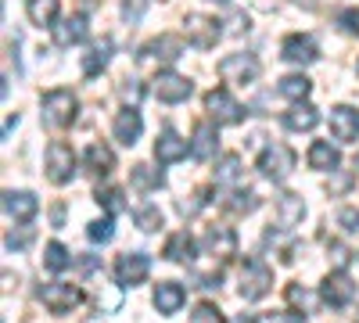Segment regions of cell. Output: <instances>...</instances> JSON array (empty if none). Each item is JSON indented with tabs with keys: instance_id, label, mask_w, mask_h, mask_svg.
Segmentation results:
<instances>
[{
	"instance_id": "cell-1",
	"label": "cell",
	"mask_w": 359,
	"mask_h": 323,
	"mask_svg": "<svg viewBox=\"0 0 359 323\" xmlns=\"http://www.w3.org/2000/svg\"><path fill=\"white\" fill-rule=\"evenodd\" d=\"M76 108H79V101H76L72 90H65V86L47 90L43 94V123L54 126V130H65V126L76 123Z\"/></svg>"
},
{
	"instance_id": "cell-2",
	"label": "cell",
	"mask_w": 359,
	"mask_h": 323,
	"mask_svg": "<svg viewBox=\"0 0 359 323\" xmlns=\"http://www.w3.org/2000/svg\"><path fill=\"white\" fill-rule=\"evenodd\" d=\"M184 50H187L184 36H176V33H162L158 40L144 43V50H140V69L151 72L155 65H169V62H176V57H184Z\"/></svg>"
},
{
	"instance_id": "cell-3",
	"label": "cell",
	"mask_w": 359,
	"mask_h": 323,
	"mask_svg": "<svg viewBox=\"0 0 359 323\" xmlns=\"http://www.w3.org/2000/svg\"><path fill=\"white\" fill-rule=\"evenodd\" d=\"M269 287H273V270H269L262 259H245V266H241V298L259 302Z\"/></svg>"
},
{
	"instance_id": "cell-4",
	"label": "cell",
	"mask_w": 359,
	"mask_h": 323,
	"mask_svg": "<svg viewBox=\"0 0 359 323\" xmlns=\"http://www.w3.org/2000/svg\"><path fill=\"white\" fill-rule=\"evenodd\" d=\"M219 79L233 83V86H248V83L259 79V62L252 54H230L219 62Z\"/></svg>"
},
{
	"instance_id": "cell-5",
	"label": "cell",
	"mask_w": 359,
	"mask_h": 323,
	"mask_svg": "<svg viewBox=\"0 0 359 323\" xmlns=\"http://www.w3.org/2000/svg\"><path fill=\"white\" fill-rule=\"evenodd\" d=\"M72 172H76L72 148H69V144H62V140H54L50 148H47V176H50V184H57V187L69 184Z\"/></svg>"
},
{
	"instance_id": "cell-6",
	"label": "cell",
	"mask_w": 359,
	"mask_h": 323,
	"mask_svg": "<svg viewBox=\"0 0 359 323\" xmlns=\"http://www.w3.org/2000/svg\"><path fill=\"white\" fill-rule=\"evenodd\" d=\"M205 108H208V115H212L216 123H223V126H237V123L245 119V108L237 104V101L223 90V86H219V90H208Z\"/></svg>"
},
{
	"instance_id": "cell-7",
	"label": "cell",
	"mask_w": 359,
	"mask_h": 323,
	"mask_svg": "<svg viewBox=\"0 0 359 323\" xmlns=\"http://www.w3.org/2000/svg\"><path fill=\"white\" fill-rule=\"evenodd\" d=\"M259 169H262V176H269V180H287L291 169H294V151L284 148V144H273V148H266L259 155Z\"/></svg>"
},
{
	"instance_id": "cell-8",
	"label": "cell",
	"mask_w": 359,
	"mask_h": 323,
	"mask_svg": "<svg viewBox=\"0 0 359 323\" xmlns=\"http://www.w3.org/2000/svg\"><path fill=\"white\" fill-rule=\"evenodd\" d=\"M40 302L50 312H72V305L83 302V291L72 284H47V287H40Z\"/></svg>"
},
{
	"instance_id": "cell-9",
	"label": "cell",
	"mask_w": 359,
	"mask_h": 323,
	"mask_svg": "<svg viewBox=\"0 0 359 323\" xmlns=\"http://www.w3.org/2000/svg\"><path fill=\"white\" fill-rule=\"evenodd\" d=\"M184 25H187V40H191L194 47H201V50L216 47V40L223 36L219 22H216V18H208V15H187Z\"/></svg>"
},
{
	"instance_id": "cell-10",
	"label": "cell",
	"mask_w": 359,
	"mask_h": 323,
	"mask_svg": "<svg viewBox=\"0 0 359 323\" xmlns=\"http://www.w3.org/2000/svg\"><path fill=\"white\" fill-rule=\"evenodd\" d=\"M352 295H355V284H352V277L348 273H331L323 280V287H320V298L331 305V309H341V305H348L352 302Z\"/></svg>"
},
{
	"instance_id": "cell-11",
	"label": "cell",
	"mask_w": 359,
	"mask_h": 323,
	"mask_svg": "<svg viewBox=\"0 0 359 323\" xmlns=\"http://www.w3.org/2000/svg\"><path fill=\"white\" fill-rule=\"evenodd\" d=\"M155 97L165 101V104H180V101H187L191 97V83L184 76H176V72H158L155 76Z\"/></svg>"
},
{
	"instance_id": "cell-12",
	"label": "cell",
	"mask_w": 359,
	"mask_h": 323,
	"mask_svg": "<svg viewBox=\"0 0 359 323\" xmlns=\"http://www.w3.org/2000/svg\"><path fill=\"white\" fill-rule=\"evenodd\" d=\"M147 270H151V262H147V255H140V252H133V255L126 252V255H118V262H115V277H118L123 287L144 284Z\"/></svg>"
},
{
	"instance_id": "cell-13",
	"label": "cell",
	"mask_w": 359,
	"mask_h": 323,
	"mask_svg": "<svg viewBox=\"0 0 359 323\" xmlns=\"http://www.w3.org/2000/svg\"><path fill=\"white\" fill-rule=\"evenodd\" d=\"M280 50H284V62H291V65H309V62H316V57H320L316 40L313 36H302V33H291Z\"/></svg>"
},
{
	"instance_id": "cell-14",
	"label": "cell",
	"mask_w": 359,
	"mask_h": 323,
	"mask_svg": "<svg viewBox=\"0 0 359 323\" xmlns=\"http://www.w3.org/2000/svg\"><path fill=\"white\" fill-rule=\"evenodd\" d=\"M331 133H334V140L352 144V140L359 137V111H355V108H348V104L331 108Z\"/></svg>"
},
{
	"instance_id": "cell-15",
	"label": "cell",
	"mask_w": 359,
	"mask_h": 323,
	"mask_svg": "<svg viewBox=\"0 0 359 323\" xmlns=\"http://www.w3.org/2000/svg\"><path fill=\"white\" fill-rule=\"evenodd\" d=\"M4 212L11 219H18V223H29L40 212V201H36V194H29V191H8L4 194Z\"/></svg>"
},
{
	"instance_id": "cell-16",
	"label": "cell",
	"mask_w": 359,
	"mask_h": 323,
	"mask_svg": "<svg viewBox=\"0 0 359 323\" xmlns=\"http://www.w3.org/2000/svg\"><path fill=\"white\" fill-rule=\"evenodd\" d=\"M187 302V291L180 287L176 280H162L158 287H155V309L162 312V316H172V312H180V305Z\"/></svg>"
},
{
	"instance_id": "cell-17",
	"label": "cell",
	"mask_w": 359,
	"mask_h": 323,
	"mask_svg": "<svg viewBox=\"0 0 359 323\" xmlns=\"http://www.w3.org/2000/svg\"><path fill=\"white\" fill-rule=\"evenodd\" d=\"M115 140L118 144H126V148H133L137 144V137H140V130H144V119H140V111L137 108H126V111H118L115 115Z\"/></svg>"
},
{
	"instance_id": "cell-18",
	"label": "cell",
	"mask_w": 359,
	"mask_h": 323,
	"mask_svg": "<svg viewBox=\"0 0 359 323\" xmlns=\"http://www.w3.org/2000/svg\"><path fill=\"white\" fill-rule=\"evenodd\" d=\"M205 248L212 255H219V259H230V255H237V233L230 226H208Z\"/></svg>"
},
{
	"instance_id": "cell-19",
	"label": "cell",
	"mask_w": 359,
	"mask_h": 323,
	"mask_svg": "<svg viewBox=\"0 0 359 323\" xmlns=\"http://www.w3.org/2000/svg\"><path fill=\"white\" fill-rule=\"evenodd\" d=\"M302 216H306V201L298 198V194H280L277 198V226L280 230L298 226V223H302Z\"/></svg>"
},
{
	"instance_id": "cell-20",
	"label": "cell",
	"mask_w": 359,
	"mask_h": 323,
	"mask_svg": "<svg viewBox=\"0 0 359 323\" xmlns=\"http://www.w3.org/2000/svg\"><path fill=\"white\" fill-rule=\"evenodd\" d=\"M191 148H187V140H180L172 130H165L158 140H155V158H158V165H172V162H180Z\"/></svg>"
},
{
	"instance_id": "cell-21",
	"label": "cell",
	"mask_w": 359,
	"mask_h": 323,
	"mask_svg": "<svg viewBox=\"0 0 359 323\" xmlns=\"http://www.w3.org/2000/svg\"><path fill=\"white\" fill-rule=\"evenodd\" d=\"M79 40H86V18H83V15L62 18V22L54 25V43H57V47H72V43H79Z\"/></svg>"
},
{
	"instance_id": "cell-22",
	"label": "cell",
	"mask_w": 359,
	"mask_h": 323,
	"mask_svg": "<svg viewBox=\"0 0 359 323\" xmlns=\"http://www.w3.org/2000/svg\"><path fill=\"white\" fill-rule=\"evenodd\" d=\"M216 126L212 123H198L194 126V144H191V155L198 158V162H208L216 155Z\"/></svg>"
},
{
	"instance_id": "cell-23",
	"label": "cell",
	"mask_w": 359,
	"mask_h": 323,
	"mask_svg": "<svg viewBox=\"0 0 359 323\" xmlns=\"http://www.w3.org/2000/svg\"><path fill=\"white\" fill-rule=\"evenodd\" d=\"M57 11H62V0H25V15L33 25H54Z\"/></svg>"
},
{
	"instance_id": "cell-24",
	"label": "cell",
	"mask_w": 359,
	"mask_h": 323,
	"mask_svg": "<svg viewBox=\"0 0 359 323\" xmlns=\"http://www.w3.org/2000/svg\"><path fill=\"white\" fill-rule=\"evenodd\" d=\"M165 259L169 262H191L194 259V238H191L187 230L172 233V238L165 241Z\"/></svg>"
},
{
	"instance_id": "cell-25",
	"label": "cell",
	"mask_w": 359,
	"mask_h": 323,
	"mask_svg": "<svg viewBox=\"0 0 359 323\" xmlns=\"http://www.w3.org/2000/svg\"><path fill=\"white\" fill-rule=\"evenodd\" d=\"M338 162H341L338 148H331L327 140H316L313 148H309V165H313V169H320V172H327V169H338Z\"/></svg>"
},
{
	"instance_id": "cell-26",
	"label": "cell",
	"mask_w": 359,
	"mask_h": 323,
	"mask_svg": "<svg viewBox=\"0 0 359 323\" xmlns=\"http://www.w3.org/2000/svg\"><path fill=\"white\" fill-rule=\"evenodd\" d=\"M86 165H90V172H94V176H108L115 169L111 148H104V144H90V148H86Z\"/></svg>"
},
{
	"instance_id": "cell-27",
	"label": "cell",
	"mask_w": 359,
	"mask_h": 323,
	"mask_svg": "<svg viewBox=\"0 0 359 323\" xmlns=\"http://www.w3.org/2000/svg\"><path fill=\"white\" fill-rule=\"evenodd\" d=\"M111 47H115V43H111V36H104V40H101V43H97L94 50H90V54L83 57V76H97V72H101V69L108 65V57H111Z\"/></svg>"
},
{
	"instance_id": "cell-28",
	"label": "cell",
	"mask_w": 359,
	"mask_h": 323,
	"mask_svg": "<svg viewBox=\"0 0 359 323\" xmlns=\"http://www.w3.org/2000/svg\"><path fill=\"white\" fill-rule=\"evenodd\" d=\"M277 90H280V97H287V101H294V104H302V101L309 97V90H313V83H309L306 76H284Z\"/></svg>"
},
{
	"instance_id": "cell-29",
	"label": "cell",
	"mask_w": 359,
	"mask_h": 323,
	"mask_svg": "<svg viewBox=\"0 0 359 323\" xmlns=\"http://www.w3.org/2000/svg\"><path fill=\"white\" fill-rule=\"evenodd\" d=\"M320 123V111L309 108V104H294L287 115H284V126L287 130H313Z\"/></svg>"
},
{
	"instance_id": "cell-30",
	"label": "cell",
	"mask_w": 359,
	"mask_h": 323,
	"mask_svg": "<svg viewBox=\"0 0 359 323\" xmlns=\"http://www.w3.org/2000/svg\"><path fill=\"white\" fill-rule=\"evenodd\" d=\"M130 184H133L137 191H155V187H162V172L151 169V165H133Z\"/></svg>"
},
{
	"instance_id": "cell-31",
	"label": "cell",
	"mask_w": 359,
	"mask_h": 323,
	"mask_svg": "<svg viewBox=\"0 0 359 323\" xmlns=\"http://www.w3.org/2000/svg\"><path fill=\"white\" fill-rule=\"evenodd\" d=\"M69 262H72V259H69V248H65V245H57V241L47 245V252H43V266H47L50 273H62Z\"/></svg>"
},
{
	"instance_id": "cell-32",
	"label": "cell",
	"mask_w": 359,
	"mask_h": 323,
	"mask_svg": "<svg viewBox=\"0 0 359 323\" xmlns=\"http://www.w3.org/2000/svg\"><path fill=\"white\" fill-rule=\"evenodd\" d=\"M287 302L302 309V316H309L316 309V295H313L309 287H298V284H287Z\"/></svg>"
},
{
	"instance_id": "cell-33",
	"label": "cell",
	"mask_w": 359,
	"mask_h": 323,
	"mask_svg": "<svg viewBox=\"0 0 359 323\" xmlns=\"http://www.w3.org/2000/svg\"><path fill=\"white\" fill-rule=\"evenodd\" d=\"M241 176V155H223L216 165V184H233Z\"/></svg>"
},
{
	"instance_id": "cell-34",
	"label": "cell",
	"mask_w": 359,
	"mask_h": 323,
	"mask_svg": "<svg viewBox=\"0 0 359 323\" xmlns=\"http://www.w3.org/2000/svg\"><path fill=\"white\" fill-rule=\"evenodd\" d=\"M137 226H140L144 233L158 230V226H162V212L155 209V205H144V209H137Z\"/></svg>"
},
{
	"instance_id": "cell-35",
	"label": "cell",
	"mask_w": 359,
	"mask_h": 323,
	"mask_svg": "<svg viewBox=\"0 0 359 323\" xmlns=\"http://www.w3.org/2000/svg\"><path fill=\"white\" fill-rule=\"evenodd\" d=\"M191 323H226V319H223V312H219L212 302H201V305H194Z\"/></svg>"
},
{
	"instance_id": "cell-36",
	"label": "cell",
	"mask_w": 359,
	"mask_h": 323,
	"mask_svg": "<svg viewBox=\"0 0 359 323\" xmlns=\"http://www.w3.org/2000/svg\"><path fill=\"white\" fill-rule=\"evenodd\" d=\"M29 241H33V226H18V230H11L8 238H4V245H8L11 252H22V248H29Z\"/></svg>"
},
{
	"instance_id": "cell-37",
	"label": "cell",
	"mask_w": 359,
	"mask_h": 323,
	"mask_svg": "<svg viewBox=\"0 0 359 323\" xmlns=\"http://www.w3.org/2000/svg\"><path fill=\"white\" fill-rule=\"evenodd\" d=\"M97 201L104 205V209H108L111 216H118V212L126 209V205H123V191H115V187H111V191H101V194H97Z\"/></svg>"
},
{
	"instance_id": "cell-38",
	"label": "cell",
	"mask_w": 359,
	"mask_h": 323,
	"mask_svg": "<svg viewBox=\"0 0 359 323\" xmlns=\"http://www.w3.org/2000/svg\"><path fill=\"white\" fill-rule=\"evenodd\" d=\"M86 233H90V241H101V245H104V241H111L115 230H111V219H97V223H90Z\"/></svg>"
},
{
	"instance_id": "cell-39",
	"label": "cell",
	"mask_w": 359,
	"mask_h": 323,
	"mask_svg": "<svg viewBox=\"0 0 359 323\" xmlns=\"http://www.w3.org/2000/svg\"><path fill=\"white\" fill-rule=\"evenodd\" d=\"M338 25L345 29V33H355V36H359V11H355V8L341 11V15H338Z\"/></svg>"
},
{
	"instance_id": "cell-40",
	"label": "cell",
	"mask_w": 359,
	"mask_h": 323,
	"mask_svg": "<svg viewBox=\"0 0 359 323\" xmlns=\"http://www.w3.org/2000/svg\"><path fill=\"white\" fill-rule=\"evenodd\" d=\"M338 223H341V230H359V209H341L338 212Z\"/></svg>"
},
{
	"instance_id": "cell-41",
	"label": "cell",
	"mask_w": 359,
	"mask_h": 323,
	"mask_svg": "<svg viewBox=\"0 0 359 323\" xmlns=\"http://www.w3.org/2000/svg\"><path fill=\"white\" fill-rule=\"evenodd\" d=\"M302 316H262V319H255V323H298Z\"/></svg>"
},
{
	"instance_id": "cell-42",
	"label": "cell",
	"mask_w": 359,
	"mask_h": 323,
	"mask_svg": "<svg viewBox=\"0 0 359 323\" xmlns=\"http://www.w3.org/2000/svg\"><path fill=\"white\" fill-rule=\"evenodd\" d=\"M355 323H359V312H355Z\"/></svg>"
},
{
	"instance_id": "cell-43",
	"label": "cell",
	"mask_w": 359,
	"mask_h": 323,
	"mask_svg": "<svg viewBox=\"0 0 359 323\" xmlns=\"http://www.w3.org/2000/svg\"><path fill=\"white\" fill-rule=\"evenodd\" d=\"M219 4H226V0H219Z\"/></svg>"
}]
</instances>
